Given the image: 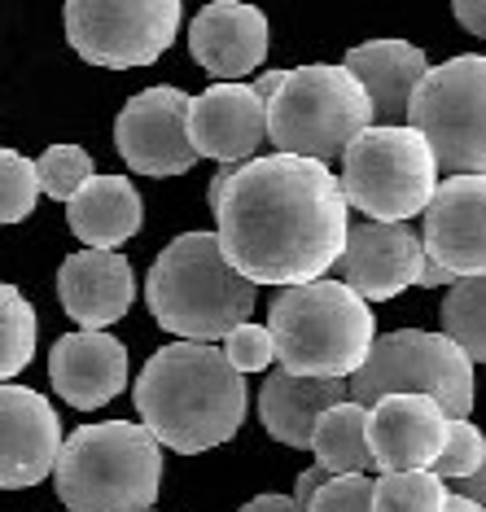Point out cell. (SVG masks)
I'll return each mask as SVG.
<instances>
[{
    "instance_id": "1",
    "label": "cell",
    "mask_w": 486,
    "mask_h": 512,
    "mask_svg": "<svg viewBox=\"0 0 486 512\" xmlns=\"http://www.w3.org/2000/svg\"><path fill=\"white\" fill-rule=\"evenodd\" d=\"M211 211L219 254L250 285L320 281L351 228V206L329 162L281 149L237 162Z\"/></svg>"
},
{
    "instance_id": "2",
    "label": "cell",
    "mask_w": 486,
    "mask_h": 512,
    "mask_svg": "<svg viewBox=\"0 0 486 512\" xmlns=\"http://www.w3.org/2000/svg\"><path fill=\"white\" fill-rule=\"evenodd\" d=\"M136 412L162 447L202 456L224 447L246 421V377L215 342H171L136 377Z\"/></svg>"
},
{
    "instance_id": "3",
    "label": "cell",
    "mask_w": 486,
    "mask_h": 512,
    "mask_svg": "<svg viewBox=\"0 0 486 512\" xmlns=\"http://www.w3.org/2000/svg\"><path fill=\"white\" fill-rule=\"evenodd\" d=\"M233 263L219 254L215 232H180L154 259L145 281V302L154 320L180 342H219L228 329L250 320L254 294Z\"/></svg>"
},
{
    "instance_id": "4",
    "label": "cell",
    "mask_w": 486,
    "mask_h": 512,
    "mask_svg": "<svg viewBox=\"0 0 486 512\" xmlns=\"http://www.w3.org/2000/svg\"><path fill=\"white\" fill-rule=\"evenodd\" d=\"M268 333L281 372L298 377H351L377 337L373 307L342 281L281 285L268 307Z\"/></svg>"
},
{
    "instance_id": "5",
    "label": "cell",
    "mask_w": 486,
    "mask_h": 512,
    "mask_svg": "<svg viewBox=\"0 0 486 512\" xmlns=\"http://www.w3.org/2000/svg\"><path fill=\"white\" fill-rule=\"evenodd\" d=\"M53 486L71 512H141L162 486V442L136 421L79 425L62 438Z\"/></svg>"
},
{
    "instance_id": "6",
    "label": "cell",
    "mask_w": 486,
    "mask_h": 512,
    "mask_svg": "<svg viewBox=\"0 0 486 512\" xmlns=\"http://www.w3.org/2000/svg\"><path fill=\"white\" fill-rule=\"evenodd\" d=\"M268 110V141L281 154L333 162L342 149L373 127L368 92L346 66H298L281 71V84L263 101Z\"/></svg>"
},
{
    "instance_id": "7",
    "label": "cell",
    "mask_w": 486,
    "mask_h": 512,
    "mask_svg": "<svg viewBox=\"0 0 486 512\" xmlns=\"http://www.w3.org/2000/svg\"><path fill=\"white\" fill-rule=\"evenodd\" d=\"M342 193L346 206L368 219L408 224L425 211L438 189V158L425 136L408 123H373L342 149Z\"/></svg>"
},
{
    "instance_id": "8",
    "label": "cell",
    "mask_w": 486,
    "mask_h": 512,
    "mask_svg": "<svg viewBox=\"0 0 486 512\" xmlns=\"http://www.w3.org/2000/svg\"><path fill=\"white\" fill-rule=\"evenodd\" d=\"M355 403H377L381 394H430L443 412L456 416L473 412V359L451 342L447 333L399 329L373 337L364 364L346 377Z\"/></svg>"
},
{
    "instance_id": "9",
    "label": "cell",
    "mask_w": 486,
    "mask_h": 512,
    "mask_svg": "<svg viewBox=\"0 0 486 512\" xmlns=\"http://www.w3.org/2000/svg\"><path fill=\"white\" fill-rule=\"evenodd\" d=\"M403 123L425 136L438 171H486V57L460 53L443 66H430L412 92Z\"/></svg>"
},
{
    "instance_id": "10",
    "label": "cell",
    "mask_w": 486,
    "mask_h": 512,
    "mask_svg": "<svg viewBox=\"0 0 486 512\" xmlns=\"http://www.w3.org/2000/svg\"><path fill=\"white\" fill-rule=\"evenodd\" d=\"M184 0H66V40L88 66L132 71L176 44Z\"/></svg>"
},
{
    "instance_id": "11",
    "label": "cell",
    "mask_w": 486,
    "mask_h": 512,
    "mask_svg": "<svg viewBox=\"0 0 486 512\" xmlns=\"http://www.w3.org/2000/svg\"><path fill=\"white\" fill-rule=\"evenodd\" d=\"M114 145L141 176H184L198 162L189 141V92L158 84L136 92L114 119Z\"/></svg>"
},
{
    "instance_id": "12",
    "label": "cell",
    "mask_w": 486,
    "mask_h": 512,
    "mask_svg": "<svg viewBox=\"0 0 486 512\" xmlns=\"http://www.w3.org/2000/svg\"><path fill=\"white\" fill-rule=\"evenodd\" d=\"M421 215V246L438 267H447L456 281L486 272V171L438 180Z\"/></svg>"
},
{
    "instance_id": "13",
    "label": "cell",
    "mask_w": 486,
    "mask_h": 512,
    "mask_svg": "<svg viewBox=\"0 0 486 512\" xmlns=\"http://www.w3.org/2000/svg\"><path fill=\"white\" fill-rule=\"evenodd\" d=\"M421 259H425V246L416 228L386 224V219H360L355 228H346V241H342L333 272L364 302H386L416 285Z\"/></svg>"
},
{
    "instance_id": "14",
    "label": "cell",
    "mask_w": 486,
    "mask_h": 512,
    "mask_svg": "<svg viewBox=\"0 0 486 512\" xmlns=\"http://www.w3.org/2000/svg\"><path fill=\"white\" fill-rule=\"evenodd\" d=\"M62 451L57 407L40 390L0 386V491H27L53 473Z\"/></svg>"
},
{
    "instance_id": "15",
    "label": "cell",
    "mask_w": 486,
    "mask_h": 512,
    "mask_svg": "<svg viewBox=\"0 0 486 512\" xmlns=\"http://www.w3.org/2000/svg\"><path fill=\"white\" fill-rule=\"evenodd\" d=\"M451 416L430 394H381L368 403V451L377 473L430 469L443 451Z\"/></svg>"
},
{
    "instance_id": "16",
    "label": "cell",
    "mask_w": 486,
    "mask_h": 512,
    "mask_svg": "<svg viewBox=\"0 0 486 512\" xmlns=\"http://www.w3.org/2000/svg\"><path fill=\"white\" fill-rule=\"evenodd\" d=\"M189 141L198 158L246 162L268 141V110L254 84L219 79L198 97H189Z\"/></svg>"
},
{
    "instance_id": "17",
    "label": "cell",
    "mask_w": 486,
    "mask_h": 512,
    "mask_svg": "<svg viewBox=\"0 0 486 512\" xmlns=\"http://www.w3.org/2000/svg\"><path fill=\"white\" fill-rule=\"evenodd\" d=\"M49 377L62 403L97 412L127 390V346L106 329H79L53 342Z\"/></svg>"
},
{
    "instance_id": "18",
    "label": "cell",
    "mask_w": 486,
    "mask_h": 512,
    "mask_svg": "<svg viewBox=\"0 0 486 512\" xmlns=\"http://www.w3.org/2000/svg\"><path fill=\"white\" fill-rule=\"evenodd\" d=\"M189 53L206 75L246 79L268 57V18L246 0H215L193 18Z\"/></svg>"
},
{
    "instance_id": "19",
    "label": "cell",
    "mask_w": 486,
    "mask_h": 512,
    "mask_svg": "<svg viewBox=\"0 0 486 512\" xmlns=\"http://www.w3.org/2000/svg\"><path fill=\"white\" fill-rule=\"evenodd\" d=\"M62 311L79 329H110L132 311L136 276L119 250H79L57 272Z\"/></svg>"
},
{
    "instance_id": "20",
    "label": "cell",
    "mask_w": 486,
    "mask_h": 512,
    "mask_svg": "<svg viewBox=\"0 0 486 512\" xmlns=\"http://www.w3.org/2000/svg\"><path fill=\"white\" fill-rule=\"evenodd\" d=\"M342 66L364 84L373 123H403L416 84L430 71V57L408 40H368L355 44Z\"/></svg>"
},
{
    "instance_id": "21",
    "label": "cell",
    "mask_w": 486,
    "mask_h": 512,
    "mask_svg": "<svg viewBox=\"0 0 486 512\" xmlns=\"http://www.w3.org/2000/svg\"><path fill=\"white\" fill-rule=\"evenodd\" d=\"M351 399L346 377H298V372H272L259 390V416L276 442L289 451H311V429L320 412Z\"/></svg>"
},
{
    "instance_id": "22",
    "label": "cell",
    "mask_w": 486,
    "mask_h": 512,
    "mask_svg": "<svg viewBox=\"0 0 486 512\" xmlns=\"http://www.w3.org/2000/svg\"><path fill=\"white\" fill-rule=\"evenodd\" d=\"M66 224L88 250H119L145 224V202L127 176H88L66 202Z\"/></svg>"
},
{
    "instance_id": "23",
    "label": "cell",
    "mask_w": 486,
    "mask_h": 512,
    "mask_svg": "<svg viewBox=\"0 0 486 512\" xmlns=\"http://www.w3.org/2000/svg\"><path fill=\"white\" fill-rule=\"evenodd\" d=\"M311 451L316 464L329 473H368L373 451H368V407L355 399H342L324 407L316 429H311Z\"/></svg>"
},
{
    "instance_id": "24",
    "label": "cell",
    "mask_w": 486,
    "mask_h": 512,
    "mask_svg": "<svg viewBox=\"0 0 486 512\" xmlns=\"http://www.w3.org/2000/svg\"><path fill=\"white\" fill-rule=\"evenodd\" d=\"M443 333L473 359V364H486V272L460 276V281L447 285Z\"/></svg>"
},
{
    "instance_id": "25",
    "label": "cell",
    "mask_w": 486,
    "mask_h": 512,
    "mask_svg": "<svg viewBox=\"0 0 486 512\" xmlns=\"http://www.w3.org/2000/svg\"><path fill=\"white\" fill-rule=\"evenodd\" d=\"M36 355V307L18 285L0 281V386L18 377Z\"/></svg>"
},
{
    "instance_id": "26",
    "label": "cell",
    "mask_w": 486,
    "mask_h": 512,
    "mask_svg": "<svg viewBox=\"0 0 486 512\" xmlns=\"http://www.w3.org/2000/svg\"><path fill=\"white\" fill-rule=\"evenodd\" d=\"M447 482L434 469H403L373 477V512H443Z\"/></svg>"
},
{
    "instance_id": "27",
    "label": "cell",
    "mask_w": 486,
    "mask_h": 512,
    "mask_svg": "<svg viewBox=\"0 0 486 512\" xmlns=\"http://www.w3.org/2000/svg\"><path fill=\"white\" fill-rule=\"evenodd\" d=\"M40 202L36 162L18 149H0V224H22Z\"/></svg>"
},
{
    "instance_id": "28",
    "label": "cell",
    "mask_w": 486,
    "mask_h": 512,
    "mask_svg": "<svg viewBox=\"0 0 486 512\" xmlns=\"http://www.w3.org/2000/svg\"><path fill=\"white\" fill-rule=\"evenodd\" d=\"M482 460H486V434L469 421V416H456V421H447L443 451L434 456L430 469L451 486V482H460V477H469Z\"/></svg>"
},
{
    "instance_id": "29",
    "label": "cell",
    "mask_w": 486,
    "mask_h": 512,
    "mask_svg": "<svg viewBox=\"0 0 486 512\" xmlns=\"http://www.w3.org/2000/svg\"><path fill=\"white\" fill-rule=\"evenodd\" d=\"M88 176H97V171H92L88 149H79V145H53V149H44V158L36 162L40 193L44 197H57V202H71L75 189Z\"/></svg>"
},
{
    "instance_id": "30",
    "label": "cell",
    "mask_w": 486,
    "mask_h": 512,
    "mask_svg": "<svg viewBox=\"0 0 486 512\" xmlns=\"http://www.w3.org/2000/svg\"><path fill=\"white\" fill-rule=\"evenodd\" d=\"M219 342H224V346H219V351H224V359L241 372V377H246V372H263V368L276 364V342H272L268 324L241 320L237 329H228L224 337H219Z\"/></svg>"
},
{
    "instance_id": "31",
    "label": "cell",
    "mask_w": 486,
    "mask_h": 512,
    "mask_svg": "<svg viewBox=\"0 0 486 512\" xmlns=\"http://www.w3.org/2000/svg\"><path fill=\"white\" fill-rule=\"evenodd\" d=\"M303 512H373V477L368 473H333L311 495Z\"/></svg>"
},
{
    "instance_id": "32",
    "label": "cell",
    "mask_w": 486,
    "mask_h": 512,
    "mask_svg": "<svg viewBox=\"0 0 486 512\" xmlns=\"http://www.w3.org/2000/svg\"><path fill=\"white\" fill-rule=\"evenodd\" d=\"M451 14H456V22L469 36L486 40V0H451Z\"/></svg>"
},
{
    "instance_id": "33",
    "label": "cell",
    "mask_w": 486,
    "mask_h": 512,
    "mask_svg": "<svg viewBox=\"0 0 486 512\" xmlns=\"http://www.w3.org/2000/svg\"><path fill=\"white\" fill-rule=\"evenodd\" d=\"M329 477H333V473L324 469V464H311L307 473H298V486H294V504H298V508H307V504H311V495H316L320 486L329 482Z\"/></svg>"
},
{
    "instance_id": "34",
    "label": "cell",
    "mask_w": 486,
    "mask_h": 512,
    "mask_svg": "<svg viewBox=\"0 0 486 512\" xmlns=\"http://www.w3.org/2000/svg\"><path fill=\"white\" fill-rule=\"evenodd\" d=\"M447 491H456V495H465V499H473V504H486V460L473 469L469 477H460V482H451Z\"/></svg>"
},
{
    "instance_id": "35",
    "label": "cell",
    "mask_w": 486,
    "mask_h": 512,
    "mask_svg": "<svg viewBox=\"0 0 486 512\" xmlns=\"http://www.w3.org/2000/svg\"><path fill=\"white\" fill-rule=\"evenodd\" d=\"M451 281H456V276H451L447 267H438V263L430 259V254H425L421 267H416V285H421V289H447Z\"/></svg>"
},
{
    "instance_id": "36",
    "label": "cell",
    "mask_w": 486,
    "mask_h": 512,
    "mask_svg": "<svg viewBox=\"0 0 486 512\" xmlns=\"http://www.w3.org/2000/svg\"><path fill=\"white\" fill-rule=\"evenodd\" d=\"M241 512H303L294 504V495H254Z\"/></svg>"
},
{
    "instance_id": "37",
    "label": "cell",
    "mask_w": 486,
    "mask_h": 512,
    "mask_svg": "<svg viewBox=\"0 0 486 512\" xmlns=\"http://www.w3.org/2000/svg\"><path fill=\"white\" fill-rule=\"evenodd\" d=\"M443 512H486V504H473V499H465V495H456V491H451Z\"/></svg>"
},
{
    "instance_id": "38",
    "label": "cell",
    "mask_w": 486,
    "mask_h": 512,
    "mask_svg": "<svg viewBox=\"0 0 486 512\" xmlns=\"http://www.w3.org/2000/svg\"><path fill=\"white\" fill-rule=\"evenodd\" d=\"M276 84H281V71H268V75H263V79H259V84H254V92H259V97H263V101H268Z\"/></svg>"
},
{
    "instance_id": "39",
    "label": "cell",
    "mask_w": 486,
    "mask_h": 512,
    "mask_svg": "<svg viewBox=\"0 0 486 512\" xmlns=\"http://www.w3.org/2000/svg\"><path fill=\"white\" fill-rule=\"evenodd\" d=\"M141 512H154V508H141Z\"/></svg>"
}]
</instances>
